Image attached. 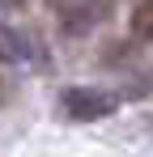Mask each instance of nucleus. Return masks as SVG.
<instances>
[{
	"instance_id": "obj_1",
	"label": "nucleus",
	"mask_w": 153,
	"mask_h": 157,
	"mask_svg": "<svg viewBox=\"0 0 153 157\" xmlns=\"http://www.w3.org/2000/svg\"><path fill=\"white\" fill-rule=\"evenodd\" d=\"M115 106H119V102H115L111 94L85 89V85H76V89H64V94H60V110H64L68 119H81V123H89V119H102V115H111Z\"/></svg>"
},
{
	"instance_id": "obj_4",
	"label": "nucleus",
	"mask_w": 153,
	"mask_h": 157,
	"mask_svg": "<svg viewBox=\"0 0 153 157\" xmlns=\"http://www.w3.org/2000/svg\"><path fill=\"white\" fill-rule=\"evenodd\" d=\"M13 4H22V0H13Z\"/></svg>"
},
{
	"instance_id": "obj_2",
	"label": "nucleus",
	"mask_w": 153,
	"mask_h": 157,
	"mask_svg": "<svg viewBox=\"0 0 153 157\" xmlns=\"http://www.w3.org/2000/svg\"><path fill=\"white\" fill-rule=\"evenodd\" d=\"M51 9L60 13L64 26L73 21L76 30H85L89 21H94V13H98V0H51Z\"/></svg>"
},
{
	"instance_id": "obj_3",
	"label": "nucleus",
	"mask_w": 153,
	"mask_h": 157,
	"mask_svg": "<svg viewBox=\"0 0 153 157\" xmlns=\"http://www.w3.org/2000/svg\"><path fill=\"white\" fill-rule=\"evenodd\" d=\"M132 34L136 38H153V0H140L132 13Z\"/></svg>"
}]
</instances>
